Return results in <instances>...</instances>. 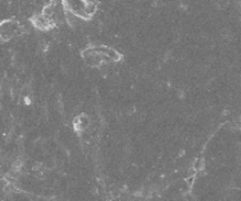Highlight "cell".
<instances>
[{
  "mask_svg": "<svg viewBox=\"0 0 241 201\" xmlns=\"http://www.w3.org/2000/svg\"><path fill=\"white\" fill-rule=\"evenodd\" d=\"M89 116H86V114H80V116H78L75 118V126L79 130H85L86 127H89Z\"/></svg>",
  "mask_w": 241,
  "mask_h": 201,
  "instance_id": "8992f818",
  "label": "cell"
},
{
  "mask_svg": "<svg viewBox=\"0 0 241 201\" xmlns=\"http://www.w3.org/2000/svg\"><path fill=\"white\" fill-rule=\"evenodd\" d=\"M83 59L90 67H99L101 64H103V62H106V59L96 51L95 47H90V48L85 50L83 51Z\"/></svg>",
  "mask_w": 241,
  "mask_h": 201,
  "instance_id": "7a4b0ae2",
  "label": "cell"
},
{
  "mask_svg": "<svg viewBox=\"0 0 241 201\" xmlns=\"http://www.w3.org/2000/svg\"><path fill=\"white\" fill-rule=\"evenodd\" d=\"M19 31V26L17 23L12 22V20H7V22H1L0 23V39L1 40H8Z\"/></svg>",
  "mask_w": 241,
  "mask_h": 201,
  "instance_id": "3957f363",
  "label": "cell"
},
{
  "mask_svg": "<svg viewBox=\"0 0 241 201\" xmlns=\"http://www.w3.org/2000/svg\"><path fill=\"white\" fill-rule=\"evenodd\" d=\"M62 4L66 11H70V12L78 15L80 19H83V20L90 19L86 15V12H85L86 0H62Z\"/></svg>",
  "mask_w": 241,
  "mask_h": 201,
  "instance_id": "6da1fadb",
  "label": "cell"
},
{
  "mask_svg": "<svg viewBox=\"0 0 241 201\" xmlns=\"http://www.w3.org/2000/svg\"><path fill=\"white\" fill-rule=\"evenodd\" d=\"M34 26L36 27V28H39V30H42V31H47L54 26V23L51 22V19H50L48 16L43 15V13H40V15L35 16V19H34Z\"/></svg>",
  "mask_w": 241,
  "mask_h": 201,
  "instance_id": "5b68a950",
  "label": "cell"
},
{
  "mask_svg": "<svg viewBox=\"0 0 241 201\" xmlns=\"http://www.w3.org/2000/svg\"><path fill=\"white\" fill-rule=\"evenodd\" d=\"M95 50L106 60H109V62H118V60H121V58H122L118 51H115L114 48H110V47H107V46L95 47Z\"/></svg>",
  "mask_w": 241,
  "mask_h": 201,
  "instance_id": "277c9868",
  "label": "cell"
}]
</instances>
